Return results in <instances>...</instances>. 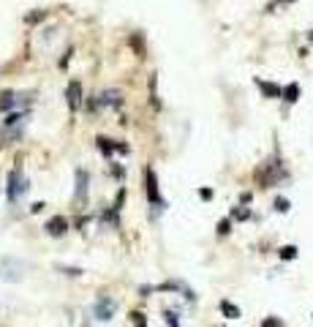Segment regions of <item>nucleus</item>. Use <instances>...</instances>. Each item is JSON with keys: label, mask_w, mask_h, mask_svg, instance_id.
<instances>
[{"label": "nucleus", "mask_w": 313, "mask_h": 327, "mask_svg": "<svg viewBox=\"0 0 313 327\" xmlns=\"http://www.w3.org/2000/svg\"><path fill=\"white\" fill-rule=\"evenodd\" d=\"M310 41H313V30H310Z\"/></svg>", "instance_id": "nucleus-21"}, {"label": "nucleus", "mask_w": 313, "mask_h": 327, "mask_svg": "<svg viewBox=\"0 0 313 327\" xmlns=\"http://www.w3.org/2000/svg\"><path fill=\"white\" fill-rule=\"evenodd\" d=\"M221 311H223V314H226L229 319H237V316H240V308H237V305H231L229 300L221 303Z\"/></svg>", "instance_id": "nucleus-11"}, {"label": "nucleus", "mask_w": 313, "mask_h": 327, "mask_svg": "<svg viewBox=\"0 0 313 327\" xmlns=\"http://www.w3.org/2000/svg\"><path fill=\"white\" fill-rule=\"evenodd\" d=\"M98 150L104 153V156H112V153L118 150V144H114L112 139H104V136H98Z\"/></svg>", "instance_id": "nucleus-10"}, {"label": "nucleus", "mask_w": 313, "mask_h": 327, "mask_svg": "<svg viewBox=\"0 0 313 327\" xmlns=\"http://www.w3.org/2000/svg\"><path fill=\"white\" fill-rule=\"evenodd\" d=\"M286 3H292V0H286Z\"/></svg>", "instance_id": "nucleus-22"}, {"label": "nucleus", "mask_w": 313, "mask_h": 327, "mask_svg": "<svg viewBox=\"0 0 313 327\" xmlns=\"http://www.w3.org/2000/svg\"><path fill=\"white\" fill-rule=\"evenodd\" d=\"M144 191H147V199L152 205H161V196H158V186H155V172L144 169Z\"/></svg>", "instance_id": "nucleus-2"}, {"label": "nucleus", "mask_w": 313, "mask_h": 327, "mask_svg": "<svg viewBox=\"0 0 313 327\" xmlns=\"http://www.w3.org/2000/svg\"><path fill=\"white\" fill-rule=\"evenodd\" d=\"M120 101H123V93L120 90H104L98 96V104L101 106H120Z\"/></svg>", "instance_id": "nucleus-5"}, {"label": "nucleus", "mask_w": 313, "mask_h": 327, "mask_svg": "<svg viewBox=\"0 0 313 327\" xmlns=\"http://www.w3.org/2000/svg\"><path fill=\"white\" fill-rule=\"evenodd\" d=\"M294 257H297L294 245H283V248H281V259H294Z\"/></svg>", "instance_id": "nucleus-13"}, {"label": "nucleus", "mask_w": 313, "mask_h": 327, "mask_svg": "<svg viewBox=\"0 0 313 327\" xmlns=\"http://www.w3.org/2000/svg\"><path fill=\"white\" fill-rule=\"evenodd\" d=\"M261 327H283V324L275 316H270V319H264V322H261Z\"/></svg>", "instance_id": "nucleus-17"}, {"label": "nucleus", "mask_w": 313, "mask_h": 327, "mask_svg": "<svg viewBox=\"0 0 313 327\" xmlns=\"http://www.w3.org/2000/svg\"><path fill=\"white\" fill-rule=\"evenodd\" d=\"M76 202H85L87 199V172L85 169H76V194H74Z\"/></svg>", "instance_id": "nucleus-4"}, {"label": "nucleus", "mask_w": 313, "mask_h": 327, "mask_svg": "<svg viewBox=\"0 0 313 327\" xmlns=\"http://www.w3.org/2000/svg\"><path fill=\"white\" fill-rule=\"evenodd\" d=\"M199 196H202V199H213V191H210V188H202Z\"/></svg>", "instance_id": "nucleus-20"}, {"label": "nucleus", "mask_w": 313, "mask_h": 327, "mask_svg": "<svg viewBox=\"0 0 313 327\" xmlns=\"http://www.w3.org/2000/svg\"><path fill=\"white\" fill-rule=\"evenodd\" d=\"M256 85H259V90L264 93L267 98H278V96H283V87L272 85V82H261V79H256Z\"/></svg>", "instance_id": "nucleus-7"}, {"label": "nucleus", "mask_w": 313, "mask_h": 327, "mask_svg": "<svg viewBox=\"0 0 313 327\" xmlns=\"http://www.w3.org/2000/svg\"><path fill=\"white\" fill-rule=\"evenodd\" d=\"M248 215H251L248 210H234V213H231V218H237V221H245Z\"/></svg>", "instance_id": "nucleus-18"}, {"label": "nucleus", "mask_w": 313, "mask_h": 327, "mask_svg": "<svg viewBox=\"0 0 313 327\" xmlns=\"http://www.w3.org/2000/svg\"><path fill=\"white\" fill-rule=\"evenodd\" d=\"M112 314H114V303L112 300H98L96 303V319H112Z\"/></svg>", "instance_id": "nucleus-6"}, {"label": "nucleus", "mask_w": 313, "mask_h": 327, "mask_svg": "<svg viewBox=\"0 0 313 327\" xmlns=\"http://www.w3.org/2000/svg\"><path fill=\"white\" fill-rule=\"evenodd\" d=\"M229 227H231V221H229V218H223V221L218 224V235H226V232H229Z\"/></svg>", "instance_id": "nucleus-15"}, {"label": "nucleus", "mask_w": 313, "mask_h": 327, "mask_svg": "<svg viewBox=\"0 0 313 327\" xmlns=\"http://www.w3.org/2000/svg\"><path fill=\"white\" fill-rule=\"evenodd\" d=\"M275 210H278V213H286V210H289V202H286V199H275Z\"/></svg>", "instance_id": "nucleus-16"}, {"label": "nucleus", "mask_w": 313, "mask_h": 327, "mask_svg": "<svg viewBox=\"0 0 313 327\" xmlns=\"http://www.w3.org/2000/svg\"><path fill=\"white\" fill-rule=\"evenodd\" d=\"M131 319H134L136 327H147V324H144V319H142V314H131Z\"/></svg>", "instance_id": "nucleus-19"}, {"label": "nucleus", "mask_w": 313, "mask_h": 327, "mask_svg": "<svg viewBox=\"0 0 313 327\" xmlns=\"http://www.w3.org/2000/svg\"><path fill=\"white\" fill-rule=\"evenodd\" d=\"M166 324H169V327H180V322H177V314H174V311H166Z\"/></svg>", "instance_id": "nucleus-14"}, {"label": "nucleus", "mask_w": 313, "mask_h": 327, "mask_svg": "<svg viewBox=\"0 0 313 327\" xmlns=\"http://www.w3.org/2000/svg\"><path fill=\"white\" fill-rule=\"evenodd\" d=\"M297 98H300V85H297V82L283 87V101H286V104H294Z\"/></svg>", "instance_id": "nucleus-9"}, {"label": "nucleus", "mask_w": 313, "mask_h": 327, "mask_svg": "<svg viewBox=\"0 0 313 327\" xmlns=\"http://www.w3.org/2000/svg\"><path fill=\"white\" fill-rule=\"evenodd\" d=\"M65 96H68V106L76 109V106H79V98H82V85H79V82H71Z\"/></svg>", "instance_id": "nucleus-8"}, {"label": "nucleus", "mask_w": 313, "mask_h": 327, "mask_svg": "<svg viewBox=\"0 0 313 327\" xmlns=\"http://www.w3.org/2000/svg\"><path fill=\"white\" fill-rule=\"evenodd\" d=\"M44 229H47L52 237H60V235L68 232V221H65L63 215H55V218H49V221H47V227H44Z\"/></svg>", "instance_id": "nucleus-3"}, {"label": "nucleus", "mask_w": 313, "mask_h": 327, "mask_svg": "<svg viewBox=\"0 0 313 327\" xmlns=\"http://www.w3.org/2000/svg\"><path fill=\"white\" fill-rule=\"evenodd\" d=\"M14 104H17V101H14V93H3V96H0V109H11Z\"/></svg>", "instance_id": "nucleus-12"}, {"label": "nucleus", "mask_w": 313, "mask_h": 327, "mask_svg": "<svg viewBox=\"0 0 313 327\" xmlns=\"http://www.w3.org/2000/svg\"><path fill=\"white\" fill-rule=\"evenodd\" d=\"M25 191H27V183L22 180V172L11 169V174H9V202H17Z\"/></svg>", "instance_id": "nucleus-1"}]
</instances>
